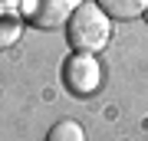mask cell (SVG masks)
Returning <instances> with one entry per match:
<instances>
[{"instance_id":"cell-1","label":"cell","mask_w":148,"mask_h":141,"mask_svg":"<svg viewBox=\"0 0 148 141\" xmlns=\"http://www.w3.org/2000/svg\"><path fill=\"white\" fill-rule=\"evenodd\" d=\"M66 36H69L73 52H92L95 56V52H102L109 46V40H112V20H109V13L102 10L99 3L86 0V3H79L73 10V16H69Z\"/></svg>"},{"instance_id":"cell-2","label":"cell","mask_w":148,"mask_h":141,"mask_svg":"<svg viewBox=\"0 0 148 141\" xmlns=\"http://www.w3.org/2000/svg\"><path fill=\"white\" fill-rule=\"evenodd\" d=\"M63 79H66V89L76 92V95H89L99 89L102 82V69L95 63L92 52H73L63 66Z\"/></svg>"},{"instance_id":"cell-3","label":"cell","mask_w":148,"mask_h":141,"mask_svg":"<svg viewBox=\"0 0 148 141\" xmlns=\"http://www.w3.org/2000/svg\"><path fill=\"white\" fill-rule=\"evenodd\" d=\"M76 10V0H27L23 3V20H30L40 30H56L69 23Z\"/></svg>"},{"instance_id":"cell-4","label":"cell","mask_w":148,"mask_h":141,"mask_svg":"<svg viewBox=\"0 0 148 141\" xmlns=\"http://www.w3.org/2000/svg\"><path fill=\"white\" fill-rule=\"evenodd\" d=\"M99 7L109 13V20H135L148 10V0H99Z\"/></svg>"},{"instance_id":"cell-5","label":"cell","mask_w":148,"mask_h":141,"mask_svg":"<svg viewBox=\"0 0 148 141\" xmlns=\"http://www.w3.org/2000/svg\"><path fill=\"white\" fill-rule=\"evenodd\" d=\"M46 141H86V131H82V125H79V121L63 118V121H56V125L49 128Z\"/></svg>"},{"instance_id":"cell-6","label":"cell","mask_w":148,"mask_h":141,"mask_svg":"<svg viewBox=\"0 0 148 141\" xmlns=\"http://www.w3.org/2000/svg\"><path fill=\"white\" fill-rule=\"evenodd\" d=\"M20 33H23V23H20V16L0 13V49H10V46H16Z\"/></svg>"},{"instance_id":"cell-7","label":"cell","mask_w":148,"mask_h":141,"mask_svg":"<svg viewBox=\"0 0 148 141\" xmlns=\"http://www.w3.org/2000/svg\"><path fill=\"white\" fill-rule=\"evenodd\" d=\"M142 16H145V23H148V10H145V13H142Z\"/></svg>"}]
</instances>
